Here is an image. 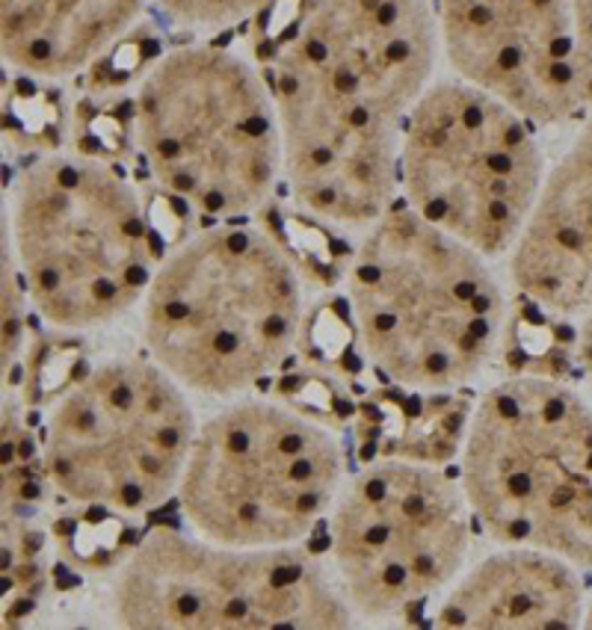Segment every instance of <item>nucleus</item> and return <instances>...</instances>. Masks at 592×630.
Wrapping results in <instances>:
<instances>
[{
	"mask_svg": "<svg viewBox=\"0 0 592 630\" xmlns=\"http://www.w3.org/2000/svg\"><path fill=\"white\" fill-rule=\"evenodd\" d=\"M435 30L421 0H320L273 65L282 175L294 204L370 228L394 207L412 107L432 86Z\"/></svg>",
	"mask_w": 592,
	"mask_h": 630,
	"instance_id": "f257e3e1",
	"label": "nucleus"
},
{
	"mask_svg": "<svg viewBox=\"0 0 592 630\" xmlns=\"http://www.w3.org/2000/svg\"><path fill=\"white\" fill-rule=\"evenodd\" d=\"M302 278L276 234L213 225L154 270L142 296V337L184 388L234 396L273 373L302 328Z\"/></svg>",
	"mask_w": 592,
	"mask_h": 630,
	"instance_id": "f03ea898",
	"label": "nucleus"
},
{
	"mask_svg": "<svg viewBox=\"0 0 592 630\" xmlns=\"http://www.w3.org/2000/svg\"><path fill=\"white\" fill-rule=\"evenodd\" d=\"M486 261L409 204L364 228L346 273L364 358L415 391L471 382L507 319L504 290Z\"/></svg>",
	"mask_w": 592,
	"mask_h": 630,
	"instance_id": "7ed1b4c3",
	"label": "nucleus"
},
{
	"mask_svg": "<svg viewBox=\"0 0 592 630\" xmlns=\"http://www.w3.org/2000/svg\"><path fill=\"white\" fill-rule=\"evenodd\" d=\"M12 252L47 325L86 331L142 302L154 278V231L133 184L107 160L53 151L15 178Z\"/></svg>",
	"mask_w": 592,
	"mask_h": 630,
	"instance_id": "20e7f679",
	"label": "nucleus"
},
{
	"mask_svg": "<svg viewBox=\"0 0 592 630\" xmlns=\"http://www.w3.org/2000/svg\"><path fill=\"white\" fill-rule=\"evenodd\" d=\"M133 139L151 178L211 219L255 213L282 175L273 92L222 47H178L145 71Z\"/></svg>",
	"mask_w": 592,
	"mask_h": 630,
	"instance_id": "39448f33",
	"label": "nucleus"
},
{
	"mask_svg": "<svg viewBox=\"0 0 592 630\" xmlns=\"http://www.w3.org/2000/svg\"><path fill=\"white\" fill-rule=\"evenodd\" d=\"M462 488L483 530L592 568V408L545 376L483 394L462 450Z\"/></svg>",
	"mask_w": 592,
	"mask_h": 630,
	"instance_id": "423d86ee",
	"label": "nucleus"
},
{
	"mask_svg": "<svg viewBox=\"0 0 592 630\" xmlns=\"http://www.w3.org/2000/svg\"><path fill=\"white\" fill-rule=\"evenodd\" d=\"M340 479L343 450L332 429L288 405L246 399L196 429L178 497L202 539L282 548L311 533Z\"/></svg>",
	"mask_w": 592,
	"mask_h": 630,
	"instance_id": "0eeeda50",
	"label": "nucleus"
},
{
	"mask_svg": "<svg viewBox=\"0 0 592 630\" xmlns=\"http://www.w3.org/2000/svg\"><path fill=\"white\" fill-rule=\"evenodd\" d=\"M545 172L533 124L465 80H435L406 118V204L483 258L512 252Z\"/></svg>",
	"mask_w": 592,
	"mask_h": 630,
	"instance_id": "6e6552de",
	"label": "nucleus"
},
{
	"mask_svg": "<svg viewBox=\"0 0 592 630\" xmlns=\"http://www.w3.org/2000/svg\"><path fill=\"white\" fill-rule=\"evenodd\" d=\"M113 616L133 630H338L352 610L308 551L234 548L154 530L113 580Z\"/></svg>",
	"mask_w": 592,
	"mask_h": 630,
	"instance_id": "1a4fd4ad",
	"label": "nucleus"
},
{
	"mask_svg": "<svg viewBox=\"0 0 592 630\" xmlns=\"http://www.w3.org/2000/svg\"><path fill=\"white\" fill-rule=\"evenodd\" d=\"M157 361L116 358L74 382L44 429V473L83 506L142 515L181 482L196 417Z\"/></svg>",
	"mask_w": 592,
	"mask_h": 630,
	"instance_id": "9d476101",
	"label": "nucleus"
},
{
	"mask_svg": "<svg viewBox=\"0 0 592 630\" xmlns=\"http://www.w3.org/2000/svg\"><path fill=\"white\" fill-rule=\"evenodd\" d=\"M468 518L465 488L429 465L358 471L332 512V574L349 610L391 619L447 589L468 556Z\"/></svg>",
	"mask_w": 592,
	"mask_h": 630,
	"instance_id": "9b49d317",
	"label": "nucleus"
},
{
	"mask_svg": "<svg viewBox=\"0 0 592 630\" xmlns=\"http://www.w3.org/2000/svg\"><path fill=\"white\" fill-rule=\"evenodd\" d=\"M441 39L459 80L501 98L530 124L581 113L575 0H441Z\"/></svg>",
	"mask_w": 592,
	"mask_h": 630,
	"instance_id": "f8f14e48",
	"label": "nucleus"
},
{
	"mask_svg": "<svg viewBox=\"0 0 592 630\" xmlns=\"http://www.w3.org/2000/svg\"><path fill=\"white\" fill-rule=\"evenodd\" d=\"M509 276L542 311L572 316L592 308V116L548 166L509 252Z\"/></svg>",
	"mask_w": 592,
	"mask_h": 630,
	"instance_id": "ddd939ff",
	"label": "nucleus"
},
{
	"mask_svg": "<svg viewBox=\"0 0 592 630\" xmlns=\"http://www.w3.org/2000/svg\"><path fill=\"white\" fill-rule=\"evenodd\" d=\"M584 616V580L569 559L507 545L480 559L438 607L441 628L563 630Z\"/></svg>",
	"mask_w": 592,
	"mask_h": 630,
	"instance_id": "4468645a",
	"label": "nucleus"
},
{
	"mask_svg": "<svg viewBox=\"0 0 592 630\" xmlns=\"http://www.w3.org/2000/svg\"><path fill=\"white\" fill-rule=\"evenodd\" d=\"M139 0H3V62L33 77H71L133 21Z\"/></svg>",
	"mask_w": 592,
	"mask_h": 630,
	"instance_id": "2eb2a0df",
	"label": "nucleus"
},
{
	"mask_svg": "<svg viewBox=\"0 0 592 630\" xmlns=\"http://www.w3.org/2000/svg\"><path fill=\"white\" fill-rule=\"evenodd\" d=\"M575 92L581 113L592 116V0H575Z\"/></svg>",
	"mask_w": 592,
	"mask_h": 630,
	"instance_id": "dca6fc26",
	"label": "nucleus"
},
{
	"mask_svg": "<svg viewBox=\"0 0 592 630\" xmlns=\"http://www.w3.org/2000/svg\"><path fill=\"white\" fill-rule=\"evenodd\" d=\"M264 0H163L169 15L181 24H228Z\"/></svg>",
	"mask_w": 592,
	"mask_h": 630,
	"instance_id": "f3484780",
	"label": "nucleus"
},
{
	"mask_svg": "<svg viewBox=\"0 0 592 630\" xmlns=\"http://www.w3.org/2000/svg\"><path fill=\"white\" fill-rule=\"evenodd\" d=\"M578 361L581 370L592 385V308L587 314H581V328H578Z\"/></svg>",
	"mask_w": 592,
	"mask_h": 630,
	"instance_id": "a211bd4d",
	"label": "nucleus"
},
{
	"mask_svg": "<svg viewBox=\"0 0 592 630\" xmlns=\"http://www.w3.org/2000/svg\"><path fill=\"white\" fill-rule=\"evenodd\" d=\"M584 625H587V628H592V598H590V607H587V613H584Z\"/></svg>",
	"mask_w": 592,
	"mask_h": 630,
	"instance_id": "6ab92c4d",
	"label": "nucleus"
}]
</instances>
